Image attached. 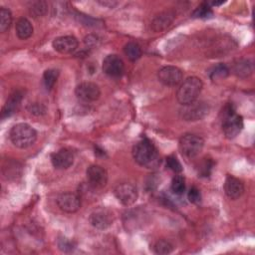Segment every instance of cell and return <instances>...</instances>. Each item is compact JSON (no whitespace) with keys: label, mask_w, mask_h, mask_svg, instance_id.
Wrapping results in <instances>:
<instances>
[{"label":"cell","mask_w":255,"mask_h":255,"mask_svg":"<svg viewBox=\"0 0 255 255\" xmlns=\"http://www.w3.org/2000/svg\"><path fill=\"white\" fill-rule=\"evenodd\" d=\"M243 118L238 115L232 104H227L221 111V128L226 138L236 137L243 129Z\"/></svg>","instance_id":"obj_1"},{"label":"cell","mask_w":255,"mask_h":255,"mask_svg":"<svg viewBox=\"0 0 255 255\" xmlns=\"http://www.w3.org/2000/svg\"><path fill=\"white\" fill-rule=\"evenodd\" d=\"M132 157L137 164L151 167L157 162L158 152L154 144L148 138H142L133 145Z\"/></svg>","instance_id":"obj_2"},{"label":"cell","mask_w":255,"mask_h":255,"mask_svg":"<svg viewBox=\"0 0 255 255\" xmlns=\"http://www.w3.org/2000/svg\"><path fill=\"white\" fill-rule=\"evenodd\" d=\"M11 142L18 148H28L37 139L36 129L27 123H19L12 127L9 132Z\"/></svg>","instance_id":"obj_3"},{"label":"cell","mask_w":255,"mask_h":255,"mask_svg":"<svg viewBox=\"0 0 255 255\" xmlns=\"http://www.w3.org/2000/svg\"><path fill=\"white\" fill-rule=\"evenodd\" d=\"M202 88L203 83L200 78L195 76L186 78L180 84L176 93V99L178 103L183 106L196 101L202 91Z\"/></svg>","instance_id":"obj_4"},{"label":"cell","mask_w":255,"mask_h":255,"mask_svg":"<svg viewBox=\"0 0 255 255\" xmlns=\"http://www.w3.org/2000/svg\"><path fill=\"white\" fill-rule=\"evenodd\" d=\"M204 146V139L194 133L183 134L178 141V148L181 154L187 158L197 156Z\"/></svg>","instance_id":"obj_5"},{"label":"cell","mask_w":255,"mask_h":255,"mask_svg":"<svg viewBox=\"0 0 255 255\" xmlns=\"http://www.w3.org/2000/svg\"><path fill=\"white\" fill-rule=\"evenodd\" d=\"M209 112V107L205 102L194 101L187 105H183L179 111V116L187 122H196L202 120Z\"/></svg>","instance_id":"obj_6"},{"label":"cell","mask_w":255,"mask_h":255,"mask_svg":"<svg viewBox=\"0 0 255 255\" xmlns=\"http://www.w3.org/2000/svg\"><path fill=\"white\" fill-rule=\"evenodd\" d=\"M116 198L125 206L132 205L138 197L137 188L128 182H123L118 184L114 189Z\"/></svg>","instance_id":"obj_7"},{"label":"cell","mask_w":255,"mask_h":255,"mask_svg":"<svg viewBox=\"0 0 255 255\" xmlns=\"http://www.w3.org/2000/svg\"><path fill=\"white\" fill-rule=\"evenodd\" d=\"M183 73L175 66H164L157 72L158 81L167 87H175L182 82Z\"/></svg>","instance_id":"obj_8"},{"label":"cell","mask_w":255,"mask_h":255,"mask_svg":"<svg viewBox=\"0 0 255 255\" xmlns=\"http://www.w3.org/2000/svg\"><path fill=\"white\" fill-rule=\"evenodd\" d=\"M76 97L85 103H91L99 100L101 96L100 87L92 82H83L75 89Z\"/></svg>","instance_id":"obj_9"},{"label":"cell","mask_w":255,"mask_h":255,"mask_svg":"<svg viewBox=\"0 0 255 255\" xmlns=\"http://www.w3.org/2000/svg\"><path fill=\"white\" fill-rule=\"evenodd\" d=\"M102 68L105 74L112 78H120L124 75L126 67L125 63L118 55L111 54L103 60Z\"/></svg>","instance_id":"obj_10"},{"label":"cell","mask_w":255,"mask_h":255,"mask_svg":"<svg viewBox=\"0 0 255 255\" xmlns=\"http://www.w3.org/2000/svg\"><path fill=\"white\" fill-rule=\"evenodd\" d=\"M89 221L97 229H107L114 222V214L108 208L100 207L90 214Z\"/></svg>","instance_id":"obj_11"},{"label":"cell","mask_w":255,"mask_h":255,"mask_svg":"<svg viewBox=\"0 0 255 255\" xmlns=\"http://www.w3.org/2000/svg\"><path fill=\"white\" fill-rule=\"evenodd\" d=\"M89 184L94 188H102L108 182V172L106 168L99 164H92L86 170Z\"/></svg>","instance_id":"obj_12"},{"label":"cell","mask_w":255,"mask_h":255,"mask_svg":"<svg viewBox=\"0 0 255 255\" xmlns=\"http://www.w3.org/2000/svg\"><path fill=\"white\" fill-rule=\"evenodd\" d=\"M59 208L66 213H74L81 207V198L74 192H64L57 198Z\"/></svg>","instance_id":"obj_13"},{"label":"cell","mask_w":255,"mask_h":255,"mask_svg":"<svg viewBox=\"0 0 255 255\" xmlns=\"http://www.w3.org/2000/svg\"><path fill=\"white\" fill-rule=\"evenodd\" d=\"M51 162L57 169H67L74 163V153L69 148H60L52 153Z\"/></svg>","instance_id":"obj_14"},{"label":"cell","mask_w":255,"mask_h":255,"mask_svg":"<svg viewBox=\"0 0 255 255\" xmlns=\"http://www.w3.org/2000/svg\"><path fill=\"white\" fill-rule=\"evenodd\" d=\"M244 183L233 175H227L224 181V192L230 199H238L244 193Z\"/></svg>","instance_id":"obj_15"},{"label":"cell","mask_w":255,"mask_h":255,"mask_svg":"<svg viewBox=\"0 0 255 255\" xmlns=\"http://www.w3.org/2000/svg\"><path fill=\"white\" fill-rule=\"evenodd\" d=\"M53 48L55 51L61 54H70L74 52L79 45V42L76 37L67 35V36H60L57 37L53 43Z\"/></svg>","instance_id":"obj_16"},{"label":"cell","mask_w":255,"mask_h":255,"mask_svg":"<svg viewBox=\"0 0 255 255\" xmlns=\"http://www.w3.org/2000/svg\"><path fill=\"white\" fill-rule=\"evenodd\" d=\"M22 98H23V96L19 91H15L14 93H12L9 96V98L7 99L5 105L2 109V112H1L2 118L10 117L11 115H13L18 110L20 103L22 101Z\"/></svg>","instance_id":"obj_17"},{"label":"cell","mask_w":255,"mask_h":255,"mask_svg":"<svg viewBox=\"0 0 255 255\" xmlns=\"http://www.w3.org/2000/svg\"><path fill=\"white\" fill-rule=\"evenodd\" d=\"M173 19H174L173 12H171V11L161 12L153 18V20L151 22L152 29L156 32H160V31L166 29L172 23Z\"/></svg>","instance_id":"obj_18"},{"label":"cell","mask_w":255,"mask_h":255,"mask_svg":"<svg viewBox=\"0 0 255 255\" xmlns=\"http://www.w3.org/2000/svg\"><path fill=\"white\" fill-rule=\"evenodd\" d=\"M232 71L235 76L241 79H246L250 77L253 73V65L249 60L240 59L233 65Z\"/></svg>","instance_id":"obj_19"},{"label":"cell","mask_w":255,"mask_h":255,"mask_svg":"<svg viewBox=\"0 0 255 255\" xmlns=\"http://www.w3.org/2000/svg\"><path fill=\"white\" fill-rule=\"evenodd\" d=\"M15 30L18 38L21 40L29 39L32 36L34 31L31 22L27 18H23V17L17 20L15 25Z\"/></svg>","instance_id":"obj_20"},{"label":"cell","mask_w":255,"mask_h":255,"mask_svg":"<svg viewBox=\"0 0 255 255\" xmlns=\"http://www.w3.org/2000/svg\"><path fill=\"white\" fill-rule=\"evenodd\" d=\"M124 53L128 57V59L131 62L137 61L142 55V51H141L140 46L137 43L132 42V41L128 42L124 46Z\"/></svg>","instance_id":"obj_21"},{"label":"cell","mask_w":255,"mask_h":255,"mask_svg":"<svg viewBox=\"0 0 255 255\" xmlns=\"http://www.w3.org/2000/svg\"><path fill=\"white\" fill-rule=\"evenodd\" d=\"M230 74V69L223 63H219L209 71V78L212 81H220L226 79Z\"/></svg>","instance_id":"obj_22"},{"label":"cell","mask_w":255,"mask_h":255,"mask_svg":"<svg viewBox=\"0 0 255 255\" xmlns=\"http://www.w3.org/2000/svg\"><path fill=\"white\" fill-rule=\"evenodd\" d=\"M59 77V71L56 69H48L43 74V84L46 88V90L51 91Z\"/></svg>","instance_id":"obj_23"},{"label":"cell","mask_w":255,"mask_h":255,"mask_svg":"<svg viewBox=\"0 0 255 255\" xmlns=\"http://www.w3.org/2000/svg\"><path fill=\"white\" fill-rule=\"evenodd\" d=\"M212 15H213V11L211 9V6L207 2L201 3L192 12V17L198 18V19H207V18H210Z\"/></svg>","instance_id":"obj_24"},{"label":"cell","mask_w":255,"mask_h":255,"mask_svg":"<svg viewBox=\"0 0 255 255\" xmlns=\"http://www.w3.org/2000/svg\"><path fill=\"white\" fill-rule=\"evenodd\" d=\"M12 24V14L11 11L5 7L0 9V31L2 33L9 30Z\"/></svg>","instance_id":"obj_25"},{"label":"cell","mask_w":255,"mask_h":255,"mask_svg":"<svg viewBox=\"0 0 255 255\" xmlns=\"http://www.w3.org/2000/svg\"><path fill=\"white\" fill-rule=\"evenodd\" d=\"M29 11L34 17H43L48 11V5L45 1L32 2L29 7Z\"/></svg>","instance_id":"obj_26"},{"label":"cell","mask_w":255,"mask_h":255,"mask_svg":"<svg viewBox=\"0 0 255 255\" xmlns=\"http://www.w3.org/2000/svg\"><path fill=\"white\" fill-rule=\"evenodd\" d=\"M170 188L171 191L177 195L182 194L185 191V178L183 175L180 174H176L172 180H171V184H170Z\"/></svg>","instance_id":"obj_27"},{"label":"cell","mask_w":255,"mask_h":255,"mask_svg":"<svg viewBox=\"0 0 255 255\" xmlns=\"http://www.w3.org/2000/svg\"><path fill=\"white\" fill-rule=\"evenodd\" d=\"M153 250L156 254H160V255H165V254H169L172 252L173 250V245L165 239H160L158 241H156L154 243L153 246Z\"/></svg>","instance_id":"obj_28"},{"label":"cell","mask_w":255,"mask_h":255,"mask_svg":"<svg viewBox=\"0 0 255 255\" xmlns=\"http://www.w3.org/2000/svg\"><path fill=\"white\" fill-rule=\"evenodd\" d=\"M166 166L173 171L174 173H179L182 171V166L180 161L176 158V156L174 155H169L166 158Z\"/></svg>","instance_id":"obj_29"},{"label":"cell","mask_w":255,"mask_h":255,"mask_svg":"<svg viewBox=\"0 0 255 255\" xmlns=\"http://www.w3.org/2000/svg\"><path fill=\"white\" fill-rule=\"evenodd\" d=\"M187 198H188V200H189L191 203H193V204H195V205L200 204V202H201V200H202V196H201L200 190H199L197 187L192 186V187L189 189L188 193H187Z\"/></svg>","instance_id":"obj_30"},{"label":"cell","mask_w":255,"mask_h":255,"mask_svg":"<svg viewBox=\"0 0 255 255\" xmlns=\"http://www.w3.org/2000/svg\"><path fill=\"white\" fill-rule=\"evenodd\" d=\"M212 166V161L210 159H205L203 162L200 163L198 167V174H200L201 176H208L210 174Z\"/></svg>","instance_id":"obj_31"},{"label":"cell","mask_w":255,"mask_h":255,"mask_svg":"<svg viewBox=\"0 0 255 255\" xmlns=\"http://www.w3.org/2000/svg\"><path fill=\"white\" fill-rule=\"evenodd\" d=\"M59 247L60 249H62L63 251H67V249H70L72 250L73 249V243L69 240H67L66 238L62 239V242L59 243Z\"/></svg>","instance_id":"obj_32"}]
</instances>
